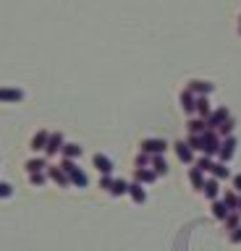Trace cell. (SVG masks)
I'll return each instance as SVG.
<instances>
[{
	"label": "cell",
	"instance_id": "cell-1",
	"mask_svg": "<svg viewBox=\"0 0 241 251\" xmlns=\"http://www.w3.org/2000/svg\"><path fill=\"white\" fill-rule=\"evenodd\" d=\"M60 168H63V173H66L68 178H71V186H76V188H87L89 178H87V173H84L79 165H76V160H66V157H63Z\"/></svg>",
	"mask_w": 241,
	"mask_h": 251
},
{
	"label": "cell",
	"instance_id": "cell-2",
	"mask_svg": "<svg viewBox=\"0 0 241 251\" xmlns=\"http://www.w3.org/2000/svg\"><path fill=\"white\" fill-rule=\"evenodd\" d=\"M217 152H220V136H217V131H205L202 133V154L207 157H217Z\"/></svg>",
	"mask_w": 241,
	"mask_h": 251
},
{
	"label": "cell",
	"instance_id": "cell-3",
	"mask_svg": "<svg viewBox=\"0 0 241 251\" xmlns=\"http://www.w3.org/2000/svg\"><path fill=\"white\" fill-rule=\"evenodd\" d=\"M228 118H231L228 107H223V105H220V107H215L213 113L207 115V121H205V123H207V128H210V131H217L225 121H228Z\"/></svg>",
	"mask_w": 241,
	"mask_h": 251
},
{
	"label": "cell",
	"instance_id": "cell-4",
	"mask_svg": "<svg viewBox=\"0 0 241 251\" xmlns=\"http://www.w3.org/2000/svg\"><path fill=\"white\" fill-rule=\"evenodd\" d=\"M139 149L147 154H165L168 152V141L165 139H144L142 144H139Z\"/></svg>",
	"mask_w": 241,
	"mask_h": 251
},
{
	"label": "cell",
	"instance_id": "cell-5",
	"mask_svg": "<svg viewBox=\"0 0 241 251\" xmlns=\"http://www.w3.org/2000/svg\"><path fill=\"white\" fill-rule=\"evenodd\" d=\"M21 100H24V89H19V86H0V102L16 105Z\"/></svg>",
	"mask_w": 241,
	"mask_h": 251
},
{
	"label": "cell",
	"instance_id": "cell-6",
	"mask_svg": "<svg viewBox=\"0 0 241 251\" xmlns=\"http://www.w3.org/2000/svg\"><path fill=\"white\" fill-rule=\"evenodd\" d=\"M233 154H236V139H233V136L220 139V152H217V160H220V162H231Z\"/></svg>",
	"mask_w": 241,
	"mask_h": 251
},
{
	"label": "cell",
	"instance_id": "cell-7",
	"mask_svg": "<svg viewBox=\"0 0 241 251\" xmlns=\"http://www.w3.org/2000/svg\"><path fill=\"white\" fill-rule=\"evenodd\" d=\"M189 92H194L197 97H210V94L215 92V84L210 81H202V78H194V81H189V86H186Z\"/></svg>",
	"mask_w": 241,
	"mask_h": 251
},
{
	"label": "cell",
	"instance_id": "cell-8",
	"mask_svg": "<svg viewBox=\"0 0 241 251\" xmlns=\"http://www.w3.org/2000/svg\"><path fill=\"white\" fill-rule=\"evenodd\" d=\"M63 133L60 131H53L50 133V139H48V147H45V154L48 157H53V154H60V149H63Z\"/></svg>",
	"mask_w": 241,
	"mask_h": 251
},
{
	"label": "cell",
	"instance_id": "cell-9",
	"mask_svg": "<svg viewBox=\"0 0 241 251\" xmlns=\"http://www.w3.org/2000/svg\"><path fill=\"white\" fill-rule=\"evenodd\" d=\"M48 178H50V180H55L60 188L71 186V178H68L66 173H63V168H60V165H48Z\"/></svg>",
	"mask_w": 241,
	"mask_h": 251
},
{
	"label": "cell",
	"instance_id": "cell-10",
	"mask_svg": "<svg viewBox=\"0 0 241 251\" xmlns=\"http://www.w3.org/2000/svg\"><path fill=\"white\" fill-rule=\"evenodd\" d=\"M181 110L186 115H197V94L189 92V89H184L181 92Z\"/></svg>",
	"mask_w": 241,
	"mask_h": 251
},
{
	"label": "cell",
	"instance_id": "cell-11",
	"mask_svg": "<svg viewBox=\"0 0 241 251\" xmlns=\"http://www.w3.org/2000/svg\"><path fill=\"white\" fill-rule=\"evenodd\" d=\"M158 178H160V176H158L152 168H136V170H134V180H136V183H142V186H150V183H155Z\"/></svg>",
	"mask_w": 241,
	"mask_h": 251
},
{
	"label": "cell",
	"instance_id": "cell-12",
	"mask_svg": "<svg viewBox=\"0 0 241 251\" xmlns=\"http://www.w3.org/2000/svg\"><path fill=\"white\" fill-rule=\"evenodd\" d=\"M173 149H176V157H178L184 165H191V162H194V152H191V147L186 144V141H176Z\"/></svg>",
	"mask_w": 241,
	"mask_h": 251
},
{
	"label": "cell",
	"instance_id": "cell-13",
	"mask_svg": "<svg viewBox=\"0 0 241 251\" xmlns=\"http://www.w3.org/2000/svg\"><path fill=\"white\" fill-rule=\"evenodd\" d=\"M92 165H95L103 176H110V173H113V160H110V157H105V154H95V157H92Z\"/></svg>",
	"mask_w": 241,
	"mask_h": 251
},
{
	"label": "cell",
	"instance_id": "cell-14",
	"mask_svg": "<svg viewBox=\"0 0 241 251\" xmlns=\"http://www.w3.org/2000/svg\"><path fill=\"white\" fill-rule=\"evenodd\" d=\"M48 139H50V131H37L34 133V139H32V144H29V149L32 152H45V147H48Z\"/></svg>",
	"mask_w": 241,
	"mask_h": 251
},
{
	"label": "cell",
	"instance_id": "cell-15",
	"mask_svg": "<svg viewBox=\"0 0 241 251\" xmlns=\"http://www.w3.org/2000/svg\"><path fill=\"white\" fill-rule=\"evenodd\" d=\"M202 194L207 196V199H217V194H220V180L217 178H210V180H205V186H202Z\"/></svg>",
	"mask_w": 241,
	"mask_h": 251
},
{
	"label": "cell",
	"instance_id": "cell-16",
	"mask_svg": "<svg viewBox=\"0 0 241 251\" xmlns=\"http://www.w3.org/2000/svg\"><path fill=\"white\" fill-rule=\"evenodd\" d=\"M129 196H131V199H134L136 204H144V201H147L144 186H142V183H136V180H134V183H129Z\"/></svg>",
	"mask_w": 241,
	"mask_h": 251
},
{
	"label": "cell",
	"instance_id": "cell-17",
	"mask_svg": "<svg viewBox=\"0 0 241 251\" xmlns=\"http://www.w3.org/2000/svg\"><path fill=\"white\" fill-rule=\"evenodd\" d=\"M205 173H202L199 168H189V183L197 188V191H202V186H205Z\"/></svg>",
	"mask_w": 241,
	"mask_h": 251
},
{
	"label": "cell",
	"instance_id": "cell-18",
	"mask_svg": "<svg viewBox=\"0 0 241 251\" xmlns=\"http://www.w3.org/2000/svg\"><path fill=\"white\" fill-rule=\"evenodd\" d=\"M150 168L158 173V176H168V162H165V157H162V154H152Z\"/></svg>",
	"mask_w": 241,
	"mask_h": 251
},
{
	"label": "cell",
	"instance_id": "cell-19",
	"mask_svg": "<svg viewBox=\"0 0 241 251\" xmlns=\"http://www.w3.org/2000/svg\"><path fill=\"white\" fill-rule=\"evenodd\" d=\"M186 131H189V133H205V131H207L205 118H189V123H186Z\"/></svg>",
	"mask_w": 241,
	"mask_h": 251
},
{
	"label": "cell",
	"instance_id": "cell-20",
	"mask_svg": "<svg viewBox=\"0 0 241 251\" xmlns=\"http://www.w3.org/2000/svg\"><path fill=\"white\" fill-rule=\"evenodd\" d=\"M48 170V160L45 157H34V160L27 162V173H45Z\"/></svg>",
	"mask_w": 241,
	"mask_h": 251
},
{
	"label": "cell",
	"instance_id": "cell-21",
	"mask_svg": "<svg viewBox=\"0 0 241 251\" xmlns=\"http://www.w3.org/2000/svg\"><path fill=\"white\" fill-rule=\"evenodd\" d=\"M84 149L79 144H63V149H60V154L66 157V160H76V157H81Z\"/></svg>",
	"mask_w": 241,
	"mask_h": 251
},
{
	"label": "cell",
	"instance_id": "cell-22",
	"mask_svg": "<svg viewBox=\"0 0 241 251\" xmlns=\"http://www.w3.org/2000/svg\"><path fill=\"white\" fill-rule=\"evenodd\" d=\"M210 176L217 178V180H223V178H228V176H231V170L225 168V162H215L213 168H210Z\"/></svg>",
	"mask_w": 241,
	"mask_h": 251
},
{
	"label": "cell",
	"instance_id": "cell-23",
	"mask_svg": "<svg viewBox=\"0 0 241 251\" xmlns=\"http://www.w3.org/2000/svg\"><path fill=\"white\" fill-rule=\"evenodd\" d=\"M210 113H213V107H210V100H207V97H197V118H205V121H207Z\"/></svg>",
	"mask_w": 241,
	"mask_h": 251
},
{
	"label": "cell",
	"instance_id": "cell-24",
	"mask_svg": "<svg viewBox=\"0 0 241 251\" xmlns=\"http://www.w3.org/2000/svg\"><path fill=\"white\" fill-rule=\"evenodd\" d=\"M223 204H225L231 212H236V207H239V194H236V191H225V194H223Z\"/></svg>",
	"mask_w": 241,
	"mask_h": 251
},
{
	"label": "cell",
	"instance_id": "cell-25",
	"mask_svg": "<svg viewBox=\"0 0 241 251\" xmlns=\"http://www.w3.org/2000/svg\"><path fill=\"white\" fill-rule=\"evenodd\" d=\"M228 212H231V209L223 204V199H220V201H217V199L213 201V215H215L217 220H225V217H228Z\"/></svg>",
	"mask_w": 241,
	"mask_h": 251
},
{
	"label": "cell",
	"instance_id": "cell-26",
	"mask_svg": "<svg viewBox=\"0 0 241 251\" xmlns=\"http://www.w3.org/2000/svg\"><path fill=\"white\" fill-rule=\"evenodd\" d=\"M110 194H113V196H123V194H129V183H126V180L113 178V188H110Z\"/></svg>",
	"mask_w": 241,
	"mask_h": 251
},
{
	"label": "cell",
	"instance_id": "cell-27",
	"mask_svg": "<svg viewBox=\"0 0 241 251\" xmlns=\"http://www.w3.org/2000/svg\"><path fill=\"white\" fill-rule=\"evenodd\" d=\"M186 144L191 147V152H202V133H189V136H186Z\"/></svg>",
	"mask_w": 241,
	"mask_h": 251
},
{
	"label": "cell",
	"instance_id": "cell-28",
	"mask_svg": "<svg viewBox=\"0 0 241 251\" xmlns=\"http://www.w3.org/2000/svg\"><path fill=\"white\" fill-rule=\"evenodd\" d=\"M223 223H225L228 230H236V227L241 225V215H239V212H228V217H225Z\"/></svg>",
	"mask_w": 241,
	"mask_h": 251
},
{
	"label": "cell",
	"instance_id": "cell-29",
	"mask_svg": "<svg viewBox=\"0 0 241 251\" xmlns=\"http://www.w3.org/2000/svg\"><path fill=\"white\" fill-rule=\"evenodd\" d=\"M233 126H236V121H233V118H228V121H225L220 128H217V136L220 139H225V136H233Z\"/></svg>",
	"mask_w": 241,
	"mask_h": 251
},
{
	"label": "cell",
	"instance_id": "cell-30",
	"mask_svg": "<svg viewBox=\"0 0 241 251\" xmlns=\"http://www.w3.org/2000/svg\"><path fill=\"white\" fill-rule=\"evenodd\" d=\"M213 165H215V160H213V157H199V160H197V165H194V168H199L202 173H210V168H213Z\"/></svg>",
	"mask_w": 241,
	"mask_h": 251
},
{
	"label": "cell",
	"instance_id": "cell-31",
	"mask_svg": "<svg viewBox=\"0 0 241 251\" xmlns=\"http://www.w3.org/2000/svg\"><path fill=\"white\" fill-rule=\"evenodd\" d=\"M150 162H152V154H147V152H139L136 160H134L136 168H150Z\"/></svg>",
	"mask_w": 241,
	"mask_h": 251
},
{
	"label": "cell",
	"instance_id": "cell-32",
	"mask_svg": "<svg viewBox=\"0 0 241 251\" xmlns=\"http://www.w3.org/2000/svg\"><path fill=\"white\" fill-rule=\"evenodd\" d=\"M29 180H32V186H45L48 173H29Z\"/></svg>",
	"mask_w": 241,
	"mask_h": 251
},
{
	"label": "cell",
	"instance_id": "cell-33",
	"mask_svg": "<svg viewBox=\"0 0 241 251\" xmlns=\"http://www.w3.org/2000/svg\"><path fill=\"white\" fill-rule=\"evenodd\" d=\"M13 196V186L11 183H0V199H8Z\"/></svg>",
	"mask_w": 241,
	"mask_h": 251
},
{
	"label": "cell",
	"instance_id": "cell-34",
	"mask_svg": "<svg viewBox=\"0 0 241 251\" xmlns=\"http://www.w3.org/2000/svg\"><path fill=\"white\" fill-rule=\"evenodd\" d=\"M100 188L110 191V188H113V178H110V176H103V178H100Z\"/></svg>",
	"mask_w": 241,
	"mask_h": 251
},
{
	"label": "cell",
	"instance_id": "cell-35",
	"mask_svg": "<svg viewBox=\"0 0 241 251\" xmlns=\"http://www.w3.org/2000/svg\"><path fill=\"white\" fill-rule=\"evenodd\" d=\"M231 243H241V225L236 230H231Z\"/></svg>",
	"mask_w": 241,
	"mask_h": 251
},
{
	"label": "cell",
	"instance_id": "cell-36",
	"mask_svg": "<svg viewBox=\"0 0 241 251\" xmlns=\"http://www.w3.org/2000/svg\"><path fill=\"white\" fill-rule=\"evenodd\" d=\"M233 188H236V194H241V173L233 176Z\"/></svg>",
	"mask_w": 241,
	"mask_h": 251
},
{
	"label": "cell",
	"instance_id": "cell-37",
	"mask_svg": "<svg viewBox=\"0 0 241 251\" xmlns=\"http://www.w3.org/2000/svg\"><path fill=\"white\" fill-rule=\"evenodd\" d=\"M236 212H239V215H241V194H239V207H236Z\"/></svg>",
	"mask_w": 241,
	"mask_h": 251
},
{
	"label": "cell",
	"instance_id": "cell-38",
	"mask_svg": "<svg viewBox=\"0 0 241 251\" xmlns=\"http://www.w3.org/2000/svg\"><path fill=\"white\" fill-rule=\"evenodd\" d=\"M239 34H241V24H239Z\"/></svg>",
	"mask_w": 241,
	"mask_h": 251
},
{
	"label": "cell",
	"instance_id": "cell-39",
	"mask_svg": "<svg viewBox=\"0 0 241 251\" xmlns=\"http://www.w3.org/2000/svg\"><path fill=\"white\" fill-rule=\"evenodd\" d=\"M239 24H241V19H239Z\"/></svg>",
	"mask_w": 241,
	"mask_h": 251
}]
</instances>
